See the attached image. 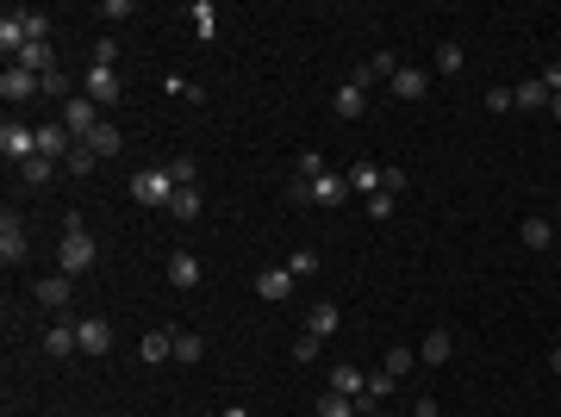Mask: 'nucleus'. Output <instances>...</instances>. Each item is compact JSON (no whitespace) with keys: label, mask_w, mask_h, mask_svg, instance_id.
Listing matches in <instances>:
<instances>
[{"label":"nucleus","mask_w":561,"mask_h":417,"mask_svg":"<svg viewBox=\"0 0 561 417\" xmlns=\"http://www.w3.org/2000/svg\"><path fill=\"white\" fill-rule=\"evenodd\" d=\"M88 149H94V156H100V162H107V156H119V149H125V132H119V125H107V119H100V125H94V132H88Z\"/></svg>","instance_id":"14"},{"label":"nucleus","mask_w":561,"mask_h":417,"mask_svg":"<svg viewBox=\"0 0 561 417\" xmlns=\"http://www.w3.org/2000/svg\"><path fill=\"white\" fill-rule=\"evenodd\" d=\"M75 336H82V355H107V349H113V324H107V318H82Z\"/></svg>","instance_id":"9"},{"label":"nucleus","mask_w":561,"mask_h":417,"mask_svg":"<svg viewBox=\"0 0 561 417\" xmlns=\"http://www.w3.org/2000/svg\"><path fill=\"white\" fill-rule=\"evenodd\" d=\"M44 349H50V355H63V362H69V355H82L75 324H50V330H44Z\"/></svg>","instance_id":"16"},{"label":"nucleus","mask_w":561,"mask_h":417,"mask_svg":"<svg viewBox=\"0 0 561 417\" xmlns=\"http://www.w3.org/2000/svg\"><path fill=\"white\" fill-rule=\"evenodd\" d=\"M82 94H88L94 106H113V100H119V69H107V63H94V69L82 75Z\"/></svg>","instance_id":"6"},{"label":"nucleus","mask_w":561,"mask_h":417,"mask_svg":"<svg viewBox=\"0 0 561 417\" xmlns=\"http://www.w3.org/2000/svg\"><path fill=\"white\" fill-rule=\"evenodd\" d=\"M518 100H512V88H487V113H512Z\"/></svg>","instance_id":"39"},{"label":"nucleus","mask_w":561,"mask_h":417,"mask_svg":"<svg viewBox=\"0 0 561 417\" xmlns=\"http://www.w3.org/2000/svg\"><path fill=\"white\" fill-rule=\"evenodd\" d=\"M287 275H293V280L318 275V256H312V250H293V256H287Z\"/></svg>","instance_id":"36"},{"label":"nucleus","mask_w":561,"mask_h":417,"mask_svg":"<svg viewBox=\"0 0 561 417\" xmlns=\"http://www.w3.org/2000/svg\"><path fill=\"white\" fill-rule=\"evenodd\" d=\"M200 355H206V343L194 330H175V362H200Z\"/></svg>","instance_id":"32"},{"label":"nucleus","mask_w":561,"mask_h":417,"mask_svg":"<svg viewBox=\"0 0 561 417\" xmlns=\"http://www.w3.org/2000/svg\"><path fill=\"white\" fill-rule=\"evenodd\" d=\"M63 125H69V138L88 143V132L100 125V106L88 100V94H75V100H63Z\"/></svg>","instance_id":"4"},{"label":"nucleus","mask_w":561,"mask_h":417,"mask_svg":"<svg viewBox=\"0 0 561 417\" xmlns=\"http://www.w3.org/2000/svg\"><path fill=\"white\" fill-rule=\"evenodd\" d=\"M94 168H100V156H94L88 143H75V149L63 156V174H94Z\"/></svg>","instance_id":"28"},{"label":"nucleus","mask_w":561,"mask_h":417,"mask_svg":"<svg viewBox=\"0 0 561 417\" xmlns=\"http://www.w3.org/2000/svg\"><path fill=\"white\" fill-rule=\"evenodd\" d=\"M219 417H250V412H244V405H225V412H219Z\"/></svg>","instance_id":"43"},{"label":"nucleus","mask_w":561,"mask_h":417,"mask_svg":"<svg viewBox=\"0 0 561 417\" xmlns=\"http://www.w3.org/2000/svg\"><path fill=\"white\" fill-rule=\"evenodd\" d=\"M175 193H181V187H175L168 168H138V174H132V200H138V206H168Z\"/></svg>","instance_id":"2"},{"label":"nucleus","mask_w":561,"mask_h":417,"mask_svg":"<svg viewBox=\"0 0 561 417\" xmlns=\"http://www.w3.org/2000/svg\"><path fill=\"white\" fill-rule=\"evenodd\" d=\"M350 193H356V187H350V174H331V168H324L318 181H293V200H318L324 212H337Z\"/></svg>","instance_id":"1"},{"label":"nucleus","mask_w":561,"mask_h":417,"mask_svg":"<svg viewBox=\"0 0 561 417\" xmlns=\"http://www.w3.org/2000/svg\"><path fill=\"white\" fill-rule=\"evenodd\" d=\"M63 162H50V156H31V162H19V181L25 187H50V174H56Z\"/></svg>","instance_id":"23"},{"label":"nucleus","mask_w":561,"mask_h":417,"mask_svg":"<svg viewBox=\"0 0 561 417\" xmlns=\"http://www.w3.org/2000/svg\"><path fill=\"white\" fill-rule=\"evenodd\" d=\"M69 88H75V81H69V69H50V75H38V94H50V100H75Z\"/></svg>","instance_id":"27"},{"label":"nucleus","mask_w":561,"mask_h":417,"mask_svg":"<svg viewBox=\"0 0 561 417\" xmlns=\"http://www.w3.org/2000/svg\"><path fill=\"white\" fill-rule=\"evenodd\" d=\"M387 88H393L400 100H424V94H430V69H400Z\"/></svg>","instance_id":"13"},{"label":"nucleus","mask_w":561,"mask_h":417,"mask_svg":"<svg viewBox=\"0 0 561 417\" xmlns=\"http://www.w3.org/2000/svg\"><path fill=\"white\" fill-rule=\"evenodd\" d=\"M337 324H343V311H337V305H331V299H318V305H312V311H306V330H312V336H331V330H337Z\"/></svg>","instance_id":"19"},{"label":"nucleus","mask_w":561,"mask_h":417,"mask_svg":"<svg viewBox=\"0 0 561 417\" xmlns=\"http://www.w3.org/2000/svg\"><path fill=\"white\" fill-rule=\"evenodd\" d=\"M331 106H337V119H362V106H368V88H356V81H350V88H337V100H331Z\"/></svg>","instance_id":"22"},{"label":"nucleus","mask_w":561,"mask_h":417,"mask_svg":"<svg viewBox=\"0 0 561 417\" xmlns=\"http://www.w3.org/2000/svg\"><path fill=\"white\" fill-rule=\"evenodd\" d=\"M400 75V63H393V50H375L362 69H356V88H368V81H393Z\"/></svg>","instance_id":"12"},{"label":"nucleus","mask_w":561,"mask_h":417,"mask_svg":"<svg viewBox=\"0 0 561 417\" xmlns=\"http://www.w3.org/2000/svg\"><path fill=\"white\" fill-rule=\"evenodd\" d=\"M69 293H75V280H69V275H44L38 286H31V299H38V305H50V311H56V305H69Z\"/></svg>","instance_id":"10"},{"label":"nucleus","mask_w":561,"mask_h":417,"mask_svg":"<svg viewBox=\"0 0 561 417\" xmlns=\"http://www.w3.org/2000/svg\"><path fill=\"white\" fill-rule=\"evenodd\" d=\"M549 119H561V94H556V100H549Z\"/></svg>","instance_id":"44"},{"label":"nucleus","mask_w":561,"mask_h":417,"mask_svg":"<svg viewBox=\"0 0 561 417\" xmlns=\"http://www.w3.org/2000/svg\"><path fill=\"white\" fill-rule=\"evenodd\" d=\"M512 100H518L524 113H549V100H556V94H549V88H543V75H537V81H518V88H512Z\"/></svg>","instance_id":"15"},{"label":"nucleus","mask_w":561,"mask_h":417,"mask_svg":"<svg viewBox=\"0 0 561 417\" xmlns=\"http://www.w3.org/2000/svg\"><path fill=\"white\" fill-rule=\"evenodd\" d=\"M0 262H6V268L25 262V218H19V212H0Z\"/></svg>","instance_id":"7"},{"label":"nucleus","mask_w":561,"mask_h":417,"mask_svg":"<svg viewBox=\"0 0 561 417\" xmlns=\"http://www.w3.org/2000/svg\"><path fill=\"white\" fill-rule=\"evenodd\" d=\"M256 293H263L269 305H280V299L293 293V275H287V268H263V275H256Z\"/></svg>","instance_id":"18"},{"label":"nucleus","mask_w":561,"mask_h":417,"mask_svg":"<svg viewBox=\"0 0 561 417\" xmlns=\"http://www.w3.org/2000/svg\"><path fill=\"white\" fill-rule=\"evenodd\" d=\"M318 349H324V336H312V330H306V336L293 343V362H318Z\"/></svg>","instance_id":"38"},{"label":"nucleus","mask_w":561,"mask_h":417,"mask_svg":"<svg viewBox=\"0 0 561 417\" xmlns=\"http://www.w3.org/2000/svg\"><path fill=\"white\" fill-rule=\"evenodd\" d=\"M350 187H356V193H381V168H375V162H356V168H350Z\"/></svg>","instance_id":"30"},{"label":"nucleus","mask_w":561,"mask_h":417,"mask_svg":"<svg viewBox=\"0 0 561 417\" xmlns=\"http://www.w3.org/2000/svg\"><path fill=\"white\" fill-rule=\"evenodd\" d=\"M168 174H175V187H194V181H200V162H194V156H175Z\"/></svg>","instance_id":"34"},{"label":"nucleus","mask_w":561,"mask_h":417,"mask_svg":"<svg viewBox=\"0 0 561 417\" xmlns=\"http://www.w3.org/2000/svg\"><path fill=\"white\" fill-rule=\"evenodd\" d=\"M75 149V138H69V125H38V156H50V162H63Z\"/></svg>","instance_id":"11"},{"label":"nucleus","mask_w":561,"mask_h":417,"mask_svg":"<svg viewBox=\"0 0 561 417\" xmlns=\"http://www.w3.org/2000/svg\"><path fill=\"white\" fill-rule=\"evenodd\" d=\"M381 374H393V380H406V374H412V349H387V362H381Z\"/></svg>","instance_id":"35"},{"label":"nucleus","mask_w":561,"mask_h":417,"mask_svg":"<svg viewBox=\"0 0 561 417\" xmlns=\"http://www.w3.org/2000/svg\"><path fill=\"white\" fill-rule=\"evenodd\" d=\"M368 218H393V193H368Z\"/></svg>","instance_id":"40"},{"label":"nucleus","mask_w":561,"mask_h":417,"mask_svg":"<svg viewBox=\"0 0 561 417\" xmlns=\"http://www.w3.org/2000/svg\"><path fill=\"white\" fill-rule=\"evenodd\" d=\"M556 368H561V349H556Z\"/></svg>","instance_id":"45"},{"label":"nucleus","mask_w":561,"mask_h":417,"mask_svg":"<svg viewBox=\"0 0 561 417\" xmlns=\"http://www.w3.org/2000/svg\"><path fill=\"white\" fill-rule=\"evenodd\" d=\"M187 19H194V38H206V44L219 38V13H212V0H194V6H187Z\"/></svg>","instance_id":"21"},{"label":"nucleus","mask_w":561,"mask_h":417,"mask_svg":"<svg viewBox=\"0 0 561 417\" xmlns=\"http://www.w3.org/2000/svg\"><path fill=\"white\" fill-rule=\"evenodd\" d=\"M143 362H175V330H150L143 336Z\"/></svg>","instance_id":"26"},{"label":"nucleus","mask_w":561,"mask_h":417,"mask_svg":"<svg viewBox=\"0 0 561 417\" xmlns=\"http://www.w3.org/2000/svg\"><path fill=\"white\" fill-rule=\"evenodd\" d=\"M0 149H6V162L19 168V162H31V156H38V132H25L19 119H6V125H0Z\"/></svg>","instance_id":"5"},{"label":"nucleus","mask_w":561,"mask_h":417,"mask_svg":"<svg viewBox=\"0 0 561 417\" xmlns=\"http://www.w3.org/2000/svg\"><path fill=\"white\" fill-rule=\"evenodd\" d=\"M449 355H455V336H449V330H430L419 343V362H430V368H443Z\"/></svg>","instance_id":"17"},{"label":"nucleus","mask_w":561,"mask_h":417,"mask_svg":"<svg viewBox=\"0 0 561 417\" xmlns=\"http://www.w3.org/2000/svg\"><path fill=\"white\" fill-rule=\"evenodd\" d=\"M331 393H343V399H362V393H368L362 368H331Z\"/></svg>","instance_id":"24"},{"label":"nucleus","mask_w":561,"mask_h":417,"mask_svg":"<svg viewBox=\"0 0 561 417\" xmlns=\"http://www.w3.org/2000/svg\"><path fill=\"white\" fill-rule=\"evenodd\" d=\"M368 417H387V412H368Z\"/></svg>","instance_id":"46"},{"label":"nucleus","mask_w":561,"mask_h":417,"mask_svg":"<svg viewBox=\"0 0 561 417\" xmlns=\"http://www.w3.org/2000/svg\"><path fill=\"white\" fill-rule=\"evenodd\" d=\"M168 286H200V262H194L187 250L168 256Z\"/></svg>","instance_id":"20"},{"label":"nucleus","mask_w":561,"mask_h":417,"mask_svg":"<svg viewBox=\"0 0 561 417\" xmlns=\"http://www.w3.org/2000/svg\"><path fill=\"white\" fill-rule=\"evenodd\" d=\"M412 417H443V412H436V399H412Z\"/></svg>","instance_id":"42"},{"label":"nucleus","mask_w":561,"mask_h":417,"mask_svg":"<svg viewBox=\"0 0 561 417\" xmlns=\"http://www.w3.org/2000/svg\"><path fill=\"white\" fill-rule=\"evenodd\" d=\"M31 94H38V75H31V69H19V63H6V69H0V100H6V106H19V100H31Z\"/></svg>","instance_id":"8"},{"label":"nucleus","mask_w":561,"mask_h":417,"mask_svg":"<svg viewBox=\"0 0 561 417\" xmlns=\"http://www.w3.org/2000/svg\"><path fill=\"white\" fill-rule=\"evenodd\" d=\"M56 268L75 280L82 268H94V237L88 231H63V243H56Z\"/></svg>","instance_id":"3"},{"label":"nucleus","mask_w":561,"mask_h":417,"mask_svg":"<svg viewBox=\"0 0 561 417\" xmlns=\"http://www.w3.org/2000/svg\"><path fill=\"white\" fill-rule=\"evenodd\" d=\"M387 393H393V374H375V380H368V399H375V405H381V399H387Z\"/></svg>","instance_id":"41"},{"label":"nucleus","mask_w":561,"mask_h":417,"mask_svg":"<svg viewBox=\"0 0 561 417\" xmlns=\"http://www.w3.org/2000/svg\"><path fill=\"white\" fill-rule=\"evenodd\" d=\"M168 212H175L181 225H187V218H200V187H181V193L168 200Z\"/></svg>","instance_id":"31"},{"label":"nucleus","mask_w":561,"mask_h":417,"mask_svg":"<svg viewBox=\"0 0 561 417\" xmlns=\"http://www.w3.org/2000/svg\"><path fill=\"white\" fill-rule=\"evenodd\" d=\"M436 75H462V44H455V38L436 44Z\"/></svg>","instance_id":"29"},{"label":"nucleus","mask_w":561,"mask_h":417,"mask_svg":"<svg viewBox=\"0 0 561 417\" xmlns=\"http://www.w3.org/2000/svg\"><path fill=\"white\" fill-rule=\"evenodd\" d=\"M19 13H25V31H31V44H44V31H50V19H44L38 6H19Z\"/></svg>","instance_id":"37"},{"label":"nucleus","mask_w":561,"mask_h":417,"mask_svg":"<svg viewBox=\"0 0 561 417\" xmlns=\"http://www.w3.org/2000/svg\"><path fill=\"white\" fill-rule=\"evenodd\" d=\"M318 417H356V399H343V393H324V399H318Z\"/></svg>","instance_id":"33"},{"label":"nucleus","mask_w":561,"mask_h":417,"mask_svg":"<svg viewBox=\"0 0 561 417\" xmlns=\"http://www.w3.org/2000/svg\"><path fill=\"white\" fill-rule=\"evenodd\" d=\"M518 237H524V250H549L556 225H549V218H524V225H518Z\"/></svg>","instance_id":"25"}]
</instances>
